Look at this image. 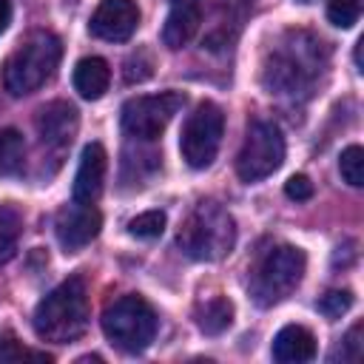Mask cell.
Here are the masks:
<instances>
[{
    "label": "cell",
    "instance_id": "6da1fadb",
    "mask_svg": "<svg viewBox=\"0 0 364 364\" xmlns=\"http://www.w3.org/2000/svg\"><path fill=\"white\" fill-rule=\"evenodd\" d=\"M88 327V290L80 276L57 284L34 307V333L43 341L68 344L77 341Z\"/></svg>",
    "mask_w": 364,
    "mask_h": 364
},
{
    "label": "cell",
    "instance_id": "7a4b0ae2",
    "mask_svg": "<svg viewBox=\"0 0 364 364\" xmlns=\"http://www.w3.org/2000/svg\"><path fill=\"white\" fill-rule=\"evenodd\" d=\"M63 57V43L57 34L37 28L23 37V43L9 54L3 65V85L11 97H23L37 91L51 80Z\"/></svg>",
    "mask_w": 364,
    "mask_h": 364
},
{
    "label": "cell",
    "instance_id": "3957f363",
    "mask_svg": "<svg viewBox=\"0 0 364 364\" xmlns=\"http://www.w3.org/2000/svg\"><path fill=\"white\" fill-rule=\"evenodd\" d=\"M176 245L185 256L196 262H219L225 259L236 245V222L213 199H202L182 222Z\"/></svg>",
    "mask_w": 364,
    "mask_h": 364
},
{
    "label": "cell",
    "instance_id": "277c9868",
    "mask_svg": "<svg viewBox=\"0 0 364 364\" xmlns=\"http://www.w3.org/2000/svg\"><path fill=\"white\" fill-rule=\"evenodd\" d=\"M321 43L313 40L304 31L287 34L284 43L273 51L270 63L264 65V85L270 94H296L304 91L313 80L316 71L321 68Z\"/></svg>",
    "mask_w": 364,
    "mask_h": 364
},
{
    "label": "cell",
    "instance_id": "5b68a950",
    "mask_svg": "<svg viewBox=\"0 0 364 364\" xmlns=\"http://www.w3.org/2000/svg\"><path fill=\"white\" fill-rule=\"evenodd\" d=\"M307 267V256L296 245H276L267 253L259 256V262L250 270V296L259 307H273L282 299H287Z\"/></svg>",
    "mask_w": 364,
    "mask_h": 364
},
{
    "label": "cell",
    "instance_id": "8992f818",
    "mask_svg": "<svg viewBox=\"0 0 364 364\" xmlns=\"http://www.w3.org/2000/svg\"><path fill=\"white\" fill-rule=\"evenodd\" d=\"M102 333L117 350L142 353L156 336V313L136 293L119 296L102 313Z\"/></svg>",
    "mask_w": 364,
    "mask_h": 364
},
{
    "label": "cell",
    "instance_id": "52a82bcc",
    "mask_svg": "<svg viewBox=\"0 0 364 364\" xmlns=\"http://www.w3.org/2000/svg\"><path fill=\"white\" fill-rule=\"evenodd\" d=\"M284 162V136L282 128L270 119H256L247 125L245 142L236 154V173L242 182H259L279 171Z\"/></svg>",
    "mask_w": 364,
    "mask_h": 364
},
{
    "label": "cell",
    "instance_id": "ba28073f",
    "mask_svg": "<svg viewBox=\"0 0 364 364\" xmlns=\"http://www.w3.org/2000/svg\"><path fill=\"white\" fill-rule=\"evenodd\" d=\"M222 134H225V114L216 102H199L193 108V114H188L185 125H182V136H179V151L182 159L191 168H208L222 145Z\"/></svg>",
    "mask_w": 364,
    "mask_h": 364
},
{
    "label": "cell",
    "instance_id": "9c48e42d",
    "mask_svg": "<svg viewBox=\"0 0 364 364\" xmlns=\"http://www.w3.org/2000/svg\"><path fill=\"white\" fill-rule=\"evenodd\" d=\"M182 105H185V94L179 91H162L154 97H131L119 114L122 131L131 139L154 142L162 136V131L168 128V122Z\"/></svg>",
    "mask_w": 364,
    "mask_h": 364
},
{
    "label": "cell",
    "instance_id": "30bf717a",
    "mask_svg": "<svg viewBox=\"0 0 364 364\" xmlns=\"http://www.w3.org/2000/svg\"><path fill=\"white\" fill-rule=\"evenodd\" d=\"M100 228H102V213H100L94 205H80V202L60 208V213H57V219H54L57 242H60L68 253H74V250L91 245V242L97 239Z\"/></svg>",
    "mask_w": 364,
    "mask_h": 364
},
{
    "label": "cell",
    "instance_id": "8fae6325",
    "mask_svg": "<svg viewBox=\"0 0 364 364\" xmlns=\"http://www.w3.org/2000/svg\"><path fill=\"white\" fill-rule=\"evenodd\" d=\"M139 26V9L134 0H102L91 14V34L108 43H125Z\"/></svg>",
    "mask_w": 364,
    "mask_h": 364
},
{
    "label": "cell",
    "instance_id": "7c38bea8",
    "mask_svg": "<svg viewBox=\"0 0 364 364\" xmlns=\"http://www.w3.org/2000/svg\"><path fill=\"white\" fill-rule=\"evenodd\" d=\"M77 128H80V117H77V108L71 102L54 100L37 111V134H40V142L46 148L63 151L77 136Z\"/></svg>",
    "mask_w": 364,
    "mask_h": 364
},
{
    "label": "cell",
    "instance_id": "4fadbf2b",
    "mask_svg": "<svg viewBox=\"0 0 364 364\" xmlns=\"http://www.w3.org/2000/svg\"><path fill=\"white\" fill-rule=\"evenodd\" d=\"M105 171H108V154L100 142H91L82 148L80 165H77V176H74V202L80 205H94L102 193V182H105Z\"/></svg>",
    "mask_w": 364,
    "mask_h": 364
},
{
    "label": "cell",
    "instance_id": "5bb4252c",
    "mask_svg": "<svg viewBox=\"0 0 364 364\" xmlns=\"http://www.w3.org/2000/svg\"><path fill=\"white\" fill-rule=\"evenodd\" d=\"M202 23V0H171L165 26H162V43L168 48H182L193 40Z\"/></svg>",
    "mask_w": 364,
    "mask_h": 364
},
{
    "label": "cell",
    "instance_id": "9a60e30c",
    "mask_svg": "<svg viewBox=\"0 0 364 364\" xmlns=\"http://www.w3.org/2000/svg\"><path fill=\"white\" fill-rule=\"evenodd\" d=\"M316 355V338L301 324H287L273 338V358L282 364H304Z\"/></svg>",
    "mask_w": 364,
    "mask_h": 364
},
{
    "label": "cell",
    "instance_id": "2e32d148",
    "mask_svg": "<svg viewBox=\"0 0 364 364\" xmlns=\"http://www.w3.org/2000/svg\"><path fill=\"white\" fill-rule=\"evenodd\" d=\"M74 91L82 97V100H100L105 91H108V82H111V68L102 57H82L77 65H74Z\"/></svg>",
    "mask_w": 364,
    "mask_h": 364
},
{
    "label": "cell",
    "instance_id": "e0dca14e",
    "mask_svg": "<svg viewBox=\"0 0 364 364\" xmlns=\"http://www.w3.org/2000/svg\"><path fill=\"white\" fill-rule=\"evenodd\" d=\"M230 321H233V304L225 296H213L205 304H199V310H196V324L205 336L225 333L230 327Z\"/></svg>",
    "mask_w": 364,
    "mask_h": 364
},
{
    "label": "cell",
    "instance_id": "ac0fdd59",
    "mask_svg": "<svg viewBox=\"0 0 364 364\" xmlns=\"http://www.w3.org/2000/svg\"><path fill=\"white\" fill-rule=\"evenodd\" d=\"M23 159H26L23 134L17 128H3L0 131V173L3 176L20 173L23 171Z\"/></svg>",
    "mask_w": 364,
    "mask_h": 364
},
{
    "label": "cell",
    "instance_id": "d6986e66",
    "mask_svg": "<svg viewBox=\"0 0 364 364\" xmlns=\"http://www.w3.org/2000/svg\"><path fill=\"white\" fill-rule=\"evenodd\" d=\"M20 230H23V219L11 205H0V264L9 262L17 253V242H20Z\"/></svg>",
    "mask_w": 364,
    "mask_h": 364
},
{
    "label": "cell",
    "instance_id": "ffe728a7",
    "mask_svg": "<svg viewBox=\"0 0 364 364\" xmlns=\"http://www.w3.org/2000/svg\"><path fill=\"white\" fill-rule=\"evenodd\" d=\"M338 171H341V179L353 188H361L364 185V151L358 145H350L341 151L338 156Z\"/></svg>",
    "mask_w": 364,
    "mask_h": 364
},
{
    "label": "cell",
    "instance_id": "44dd1931",
    "mask_svg": "<svg viewBox=\"0 0 364 364\" xmlns=\"http://www.w3.org/2000/svg\"><path fill=\"white\" fill-rule=\"evenodd\" d=\"M17 361H51L48 353H37L23 347L14 336H0V364H17Z\"/></svg>",
    "mask_w": 364,
    "mask_h": 364
},
{
    "label": "cell",
    "instance_id": "7402d4cb",
    "mask_svg": "<svg viewBox=\"0 0 364 364\" xmlns=\"http://www.w3.org/2000/svg\"><path fill=\"white\" fill-rule=\"evenodd\" d=\"M165 230V213L162 210H145L128 222V233L136 239H156Z\"/></svg>",
    "mask_w": 364,
    "mask_h": 364
},
{
    "label": "cell",
    "instance_id": "603a6c76",
    "mask_svg": "<svg viewBox=\"0 0 364 364\" xmlns=\"http://www.w3.org/2000/svg\"><path fill=\"white\" fill-rule=\"evenodd\" d=\"M361 17V0H327V20L338 28L355 26Z\"/></svg>",
    "mask_w": 364,
    "mask_h": 364
},
{
    "label": "cell",
    "instance_id": "cb8c5ba5",
    "mask_svg": "<svg viewBox=\"0 0 364 364\" xmlns=\"http://www.w3.org/2000/svg\"><path fill=\"white\" fill-rule=\"evenodd\" d=\"M353 307V293L350 290H327L318 301H316V310L324 316V318H341L347 310Z\"/></svg>",
    "mask_w": 364,
    "mask_h": 364
},
{
    "label": "cell",
    "instance_id": "d4e9b609",
    "mask_svg": "<svg viewBox=\"0 0 364 364\" xmlns=\"http://www.w3.org/2000/svg\"><path fill=\"white\" fill-rule=\"evenodd\" d=\"M341 361H358L361 358V324H353L350 333L341 338Z\"/></svg>",
    "mask_w": 364,
    "mask_h": 364
},
{
    "label": "cell",
    "instance_id": "484cf974",
    "mask_svg": "<svg viewBox=\"0 0 364 364\" xmlns=\"http://www.w3.org/2000/svg\"><path fill=\"white\" fill-rule=\"evenodd\" d=\"M284 193H287L290 199H296V202H307V199L313 196V182H310L304 173H296V176H290V179L284 182Z\"/></svg>",
    "mask_w": 364,
    "mask_h": 364
},
{
    "label": "cell",
    "instance_id": "4316f807",
    "mask_svg": "<svg viewBox=\"0 0 364 364\" xmlns=\"http://www.w3.org/2000/svg\"><path fill=\"white\" fill-rule=\"evenodd\" d=\"M145 77H151V63H139V54H134L128 63H125V80L128 82H142Z\"/></svg>",
    "mask_w": 364,
    "mask_h": 364
},
{
    "label": "cell",
    "instance_id": "83f0119b",
    "mask_svg": "<svg viewBox=\"0 0 364 364\" xmlns=\"http://www.w3.org/2000/svg\"><path fill=\"white\" fill-rule=\"evenodd\" d=\"M9 23H11V3L0 0V34L9 28Z\"/></svg>",
    "mask_w": 364,
    "mask_h": 364
}]
</instances>
